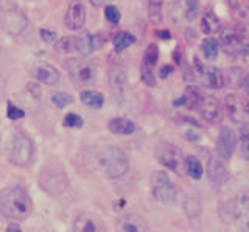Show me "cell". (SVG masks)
I'll list each match as a JSON object with an SVG mask.
<instances>
[{"label":"cell","instance_id":"cell-41","mask_svg":"<svg viewBox=\"0 0 249 232\" xmlns=\"http://www.w3.org/2000/svg\"><path fill=\"white\" fill-rule=\"evenodd\" d=\"M185 136H187V139H189L190 142H198L199 139H201V136H199V134L195 133V129H189V131H187V133H185Z\"/></svg>","mask_w":249,"mask_h":232},{"label":"cell","instance_id":"cell-3","mask_svg":"<svg viewBox=\"0 0 249 232\" xmlns=\"http://www.w3.org/2000/svg\"><path fill=\"white\" fill-rule=\"evenodd\" d=\"M35 146L31 139L22 133H18L13 137V142L10 146V161L14 165L25 167L33 159Z\"/></svg>","mask_w":249,"mask_h":232},{"label":"cell","instance_id":"cell-43","mask_svg":"<svg viewBox=\"0 0 249 232\" xmlns=\"http://www.w3.org/2000/svg\"><path fill=\"white\" fill-rule=\"evenodd\" d=\"M241 86H243L245 92L249 95V72L246 75H243V80H241Z\"/></svg>","mask_w":249,"mask_h":232},{"label":"cell","instance_id":"cell-9","mask_svg":"<svg viewBox=\"0 0 249 232\" xmlns=\"http://www.w3.org/2000/svg\"><path fill=\"white\" fill-rule=\"evenodd\" d=\"M156 156H158L159 162L170 168L171 172H178L179 165L182 164V158H181V151L176 145L173 143H160L158 148H156Z\"/></svg>","mask_w":249,"mask_h":232},{"label":"cell","instance_id":"cell-34","mask_svg":"<svg viewBox=\"0 0 249 232\" xmlns=\"http://www.w3.org/2000/svg\"><path fill=\"white\" fill-rule=\"evenodd\" d=\"M105 18L111 22V24H119L120 22V11L114 5H106L105 6Z\"/></svg>","mask_w":249,"mask_h":232},{"label":"cell","instance_id":"cell-47","mask_svg":"<svg viewBox=\"0 0 249 232\" xmlns=\"http://www.w3.org/2000/svg\"><path fill=\"white\" fill-rule=\"evenodd\" d=\"M243 107H245V112H246V114H249V102H248Z\"/></svg>","mask_w":249,"mask_h":232},{"label":"cell","instance_id":"cell-32","mask_svg":"<svg viewBox=\"0 0 249 232\" xmlns=\"http://www.w3.org/2000/svg\"><path fill=\"white\" fill-rule=\"evenodd\" d=\"M199 13L198 0H184V18L187 20H193Z\"/></svg>","mask_w":249,"mask_h":232},{"label":"cell","instance_id":"cell-39","mask_svg":"<svg viewBox=\"0 0 249 232\" xmlns=\"http://www.w3.org/2000/svg\"><path fill=\"white\" fill-rule=\"evenodd\" d=\"M39 35H41L42 41H44V42H47V44H56V41H58V36H56V33L50 32V30H45V28H42L41 32H39Z\"/></svg>","mask_w":249,"mask_h":232},{"label":"cell","instance_id":"cell-15","mask_svg":"<svg viewBox=\"0 0 249 232\" xmlns=\"http://www.w3.org/2000/svg\"><path fill=\"white\" fill-rule=\"evenodd\" d=\"M207 176H209V181L212 182L215 187H221V185L229 179V172L220 159L215 156H210L207 162Z\"/></svg>","mask_w":249,"mask_h":232},{"label":"cell","instance_id":"cell-33","mask_svg":"<svg viewBox=\"0 0 249 232\" xmlns=\"http://www.w3.org/2000/svg\"><path fill=\"white\" fill-rule=\"evenodd\" d=\"M52 103L56 106V107H59V109H62V107L72 105L73 103V98H72V95L64 94V92H56V94L52 95Z\"/></svg>","mask_w":249,"mask_h":232},{"label":"cell","instance_id":"cell-14","mask_svg":"<svg viewBox=\"0 0 249 232\" xmlns=\"http://www.w3.org/2000/svg\"><path fill=\"white\" fill-rule=\"evenodd\" d=\"M201 117L206 122L216 123L221 120V105L215 97H202L198 105Z\"/></svg>","mask_w":249,"mask_h":232},{"label":"cell","instance_id":"cell-17","mask_svg":"<svg viewBox=\"0 0 249 232\" xmlns=\"http://www.w3.org/2000/svg\"><path fill=\"white\" fill-rule=\"evenodd\" d=\"M33 73L37 81L49 84V86H53V84H56L59 81V72L52 64H47V63H39L35 67Z\"/></svg>","mask_w":249,"mask_h":232},{"label":"cell","instance_id":"cell-10","mask_svg":"<svg viewBox=\"0 0 249 232\" xmlns=\"http://www.w3.org/2000/svg\"><path fill=\"white\" fill-rule=\"evenodd\" d=\"M237 145V136L233 133V129L229 126H221L220 134H218V141H216V151L218 156L221 159L228 161L233 154Z\"/></svg>","mask_w":249,"mask_h":232},{"label":"cell","instance_id":"cell-4","mask_svg":"<svg viewBox=\"0 0 249 232\" xmlns=\"http://www.w3.org/2000/svg\"><path fill=\"white\" fill-rule=\"evenodd\" d=\"M151 192L154 198L163 204H171L176 199L175 184L171 182L170 176L162 170H158V172L151 175Z\"/></svg>","mask_w":249,"mask_h":232},{"label":"cell","instance_id":"cell-1","mask_svg":"<svg viewBox=\"0 0 249 232\" xmlns=\"http://www.w3.org/2000/svg\"><path fill=\"white\" fill-rule=\"evenodd\" d=\"M31 212V199L19 185H11L0 192V214L13 221L25 220Z\"/></svg>","mask_w":249,"mask_h":232},{"label":"cell","instance_id":"cell-6","mask_svg":"<svg viewBox=\"0 0 249 232\" xmlns=\"http://www.w3.org/2000/svg\"><path fill=\"white\" fill-rule=\"evenodd\" d=\"M243 30L241 25H232L228 28L221 30V36H220V42L223 45V49L229 53V55H240L241 47H243Z\"/></svg>","mask_w":249,"mask_h":232},{"label":"cell","instance_id":"cell-5","mask_svg":"<svg viewBox=\"0 0 249 232\" xmlns=\"http://www.w3.org/2000/svg\"><path fill=\"white\" fill-rule=\"evenodd\" d=\"M67 72L76 84L80 86H88L95 80V67L92 63L80 58H69L64 63Z\"/></svg>","mask_w":249,"mask_h":232},{"label":"cell","instance_id":"cell-45","mask_svg":"<svg viewBox=\"0 0 249 232\" xmlns=\"http://www.w3.org/2000/svg\"><path fill=\"white\" fill-rule=\"evenodd\" d=\"M106 2H107V0H90V3H92L93 6H97V8H100V6H103Z\"/></svg>","mask_w":249,"mask_h":232},{"label":"cell","instance_id":"cell-12","mask_svg":"<svg viewBox=\"0 0 249 232\" xmlns=\"http://www.w3.org/2000/svg\"><path fill=\"white\" fill-rule=\"evenodd\" d=\"M105 44V39L100 35L92 36L89 32H83L80 36L75 37V50L81 53L83 56L90 55L92 52L98 50L101 45Z\"/></svg>","mask_w":249,"mask_h":232},{"label":"cell","instance_id":"cell-7","mask_svg":"<svg viewBox=\"0 0 249 232\" xmlns=\"http://www.w3.org/2000/svg\"><path fill=\"white\" fill-rule=\"evenodd\" d=\"M28 25V19L18 8H6L2 11V27L11 36L20 35Z\"/></svg>","mask_w":249,"mask_h":232},{"label":"cell","instance_id":"cell-35","mask_svg":"<svg viewBox=\"0 0 249 232\" xmlns=\"http://www.w3.org/2000/svg\"><path fill=\"white\" fill-rule=\"evenodd\" d=\"M56 49L59 52H73L75 50V37L66 36L62 39L56 41Z\"/></svg>","mask_w":249,"mask_h":232},{"label":"cell","instance_id":"cell-21","mask_svg":"<svg viewBox=\"0 0 249 232\" xmlns=\"http://www.w3.org/2000/svg\"><path fill=\"white\" fill-rule=\"evenodd\" d=\"M109 131L114 134H120V136H129L136 131V123L131 122L128 119H122V117H117L112 119L109 122Z\"/></svg>","mask_w":249,"mask_h":232},{"label":"cell","instance_id":"cell-13","mask_svg":"<svg viewBox=\"0 0 249 232\" xmlns=\"http://www.w3.org/2000/svg\"><path fill=\"white\" fill-rule=\"evenodd\" d=\"M73 232H106L105 223L93 214H80L73 223Z\"/></svg>","mask_w":249,"mask_h":232},{"label":"cell","instance_id":"cell-31","mask_svg":"<svg viewBox=\"0 0 249 232\" xmlns=\"http://www.w3.org/2000/svg\"><path fill=\"white\" fill-rule=\"evenodd\" d=\"M158 59H159V49H158V45H156V44H150L146 47V50H145L142 64L146 66V67L154 69L156 64H158Z\"/></svg>","mask_w":249,"mask_h":232},{"label":"cell","instance_id":"cell-30","mask_svg":"<svg viewBox=\"0 0 249 232\" xmlns=\"http://www.w3.org/2000/svg\"><path fill=\"white\" fill-rule=\"evenodd\" d=\"M134 42H136V37L132 36L131 33H128V32H120V33H117L115 37H114V47H115L117 52L124 50Z\"/></svg>","mask_w":249,"mask_h":232},{"label":"cell","instance_id":"cell-23","mask_svg":"<svg viewBox=\"0 0 249 232\" xmlns=\"http://www.w3.org/2000/svg\"><path fill=\"white\" fill-rule=\"evenodd\" d=\"M201 50H202V55L207 59L213 61L218 56V52H220V41L215 39V37H206V39L201 42Z\"/></svg>","mask_w":249,"mask_h":232},{"label":"cell","instance_id":"cell-40","mask_svg":"<svg viewBox=\"0 0 249 232\" xmlns=\"http://www.w3.org/2000/svg\"><path fill=\"white\" fill-rule=\"evenodd\" d=\"M173 71H175V67H173V66H170V64H168V66H163V67L160 69V72H159V76H160L162 80H165L170 73H173Z\"/></svg>","mask_w":249,"mask_h":232},{"label":"cell","instance_id":"cell-27","mask_svg":"<svg viewBox=\"0 0 249 232\" xmlns=\"http://www.w3.org/2000/svg\"><path fill=\"white\" fill-rule=\"evenodd\" d=\"M232 18L237 22V25L245 27L249 24V8L241 3L232 5Z\"/></svg>","mask_w":249,"mask_h":232},{"label":"cell","instance_id":"cell-16","mask_svg":"<svg viewBox=\"0 0 249 232\" xmlns=\"http://www.w3.org/2000/svg\"><path fill=\"white\" fill-rule=\"evenodd\" d=\"M117 232H148V224L142 216L128 214L117 221Z\"/></svg>","mask_w":249,"mask_h":232},{"label":"cell","instance_id":"cell-29","mask_svg":"<svg viewBox=\"0 0 249 232\" xmlns=\"http://www.w3.org/2000/svg\"><path fill=\"white\" fill-rule=\"evenodd\" d=\"M238 139H240V150H241V158L249 161V122L243 123L238 131Z\"/></svg>","mask_w":249,"mask_h":232},{"label":"cell","instance_id":"cell-36","mask_svg":"<svg viewBox=\"0 0 249 232\" xmlns=\"http://www.w3.org/2000/svg\"><path fill=\"white\" fill-rule=\"evenodd\" d=\"M140 75H142V81L146 84V86L153 88L156 84V78H154V73H153V69L151 67H146V66H140Z\"/></svg>","mask_w":249,"mask_h":232},{"label":"cell","instance_id":"cell-11","mask_svg":"<svg viewBox=\"0 0 249 232\" xmlns=\"http://www.w3.org/2000/svg\"><path fill=\"white\" fill-rule=\"evenodd\" d=\"M66 27L70 30V32H78L84 27V22H86V10L83 3L80 0H72L69 3V8L66 13Z\"/></svg>","mask_w":249,"mask_h":232},{"label":"cell","instance_id":"cell-18","mask_svg":"<svg viewBox=\"0 0 249 232\" xmlns=\"http://www.w3.org/2000/svg\"><path fill=\"white\" fill-rule=\"evenodd\" d=\"M201 32L204 33L206 36H212L216 35L218 32H221V22L218 19L216 14L209 10L202 14V19H201Z\"/></svg>","mask_w":249,"mask_h":232},{"label":"cell","instance_id":"cell-19","mask_svg":"<svg viewBox=\"0 0 249 232\" xmlns=\"http://www.w3.org/2000/svg\"><path fill=\"white\" fill-rule=\"evenodd\" d=\"M109 86H111L114 95L122 97L124 88H126V75L120 67H112L109 72Z\"/></svg>","mask_w":249,"mask_h":232},{"label":"cell","instance_id":"cell-38","mask_svg":"<svg viewBox=\"0 0 249 232\" xmlns=\"http://www.w3.org/2000/svg\"><path fill=\"white\" fill-rule=\"evenodd\" d=\"M23 115H25V112H23L20 107H18V106H14L11 102L8 103V117L10 119H13V120H19V119H22Z\"/></svg>","mask_w":249,"mask_h":232},{"label":"cell","instance_id":"cell-46","mask_svg":"<svg viewBox=\"0 0 249 232\" xmlns=\"http://www.w3.org/2000/svg\"><path fill=\"white\" fill-rule=\"evenodd\" d=\"M240 55L249 56V42H248V44H243V47H241V53H240Z\"/></svg>","mask_w":249,"mask_h":232},{"label":"cell","instance_id":"cell-25","mask_svg":"<svg viewBox=\"0 0 249 232\" xmlns=\"http://www.w3.org/2000/svg\"><path fill=\"white\" fill-rule=\"evenodd\" d=\"M162 6H163V0H148V16H150V20L156 25L160 24L163 19Z\"/></svg>","mask_w":249,"mask_h":232},{"label":"cell","instance_id":"cell-20","mask_svg":"<svg viewBox=\"0 0 249 232\" xmlns=\"http://www.w3.org/2000/svg\"><path fill=\"white\" fill-rule=\"evenodd\" d=\"M199 76L204 78V84L210 89H221L224 86V75L220 72V69H216V67H212V66L206 67L204 72Z\"/></svg>","mask_w":249,"mask_h":232},{"label":"cell","instance_id":"cell-42","mask_svg":"<svg viewBox=\"0 0 249 232\" xmlns=\"http://www.w3.org/2000/svg\"><path fill=\"white\" fill-rule=\"evenodd\" d=\"M156 36H159L160 39H171V33L168 30H156Z\"/></svg>","mask_w":249,"mask_h":232},{"label":"cell","instance_id":"cell-2","mask_svg":"<svg viewBox=\"0 0 249 232\" xmlns=\"http://www.w3.org/2000/svg\"><path fill=\"white\" fill-rule=\"evenodd\" d=\"M98 165L107 178H120L128 172L129 168V161L126 154L120 150L119 146H106V148L100 153L98 158Z\"/></svg>","mask_w":249,"mask_h":232},{"label":"cell","instance_id":"cell-8","mask_svg":"<svg viewBox=\"0 0 249 232\" xmlns=\"http://www.w3.org/2000/svg\"><path fill=\"white\" fill-rule=\"evenodd\" d=\"M231 215L241 232H249V195H241L232 201Z\"/></svg>","mask_w":249,"mask_h":232},{"label":"cell","instance_id":"cell-37","mask_svg":"<svg viewBox=\"0 0 249 232\" xmlns=\"http://www.w3.org/2000/svg\"><path fill=\"white\" fill-rule=\"evenodd\" d=\"M64 126H67V128H81L83 126V119L80 117V115L70 112L64 117Z\"/></svg>","mask_w":249,"mask_h":232},{"label":"cell","instance_id":"cell-28","mask_svg":"<svg viewBox=\"0 0 249 232\" xmlns=\"http://www.w3.org/2000/svg\"><path fill=\"white\" fill-rule=\"evenodd\" d=\"M182 100H184V106H187L189 109H193V107H198L199 102L202 100V95L196 88L190 86L185 89V94L182 95Z\"/></svg>","mask_w":249,"mask_h":232},{"label":"cell","instance_id":"cell-44","mask_svg":"<svg viewBox=\"0 0 249 232\" xmlns=\"http://www.w3.org/2000/svg\"><path fill=\"white\" fill-rule=\"evenodd\" d=\"M6 232H22V229H20L19 224H10L8 229H6Z\"/></svg>","mask_w":249,"mask_h":232},{"label":"cell","instance_id":"cell-26","mask_svg":"<svg viewBox=\"0 0 249 232\" xmlns=\"http://www.w3.org/2000/svg\"><path fill=\"white\" fill-rule=\"evenodd\" d=\"M185 167H187V173L192 178V179H201L202 173H204V168H202V164L199 162L198 158L195 156H189L185 159Z\"/></svg>","mask_w":249,"mask_h":232},{"label":"cell","instance_id":"cell-24","mask_svg":"<svg viewBox=\"0 0 249 232\" xmlns=\"http://www.w3.org/2000/svg\"><path fill=\"white\" fill-rule=\"evenodd\" d=\"M226 109L229 112V117L233 122L241 120V114H245V107H241L238 103V98L235 95H228L226 97Z\"/></svg>","mask_w":249,"mask_h":232},{"label":"cell","instance_id":"cell-22","mask_svg":"<svg viewBox=\"0 0 249 232\" xmlns=\"http://www.w3.org/2000/svg\"><path fill=\"white\" fill-rule=\"evenodd\" d=\"M81 102L84 106L92 107V109H100L105 105V97L97 90H84L81 92Z\"/></svg>","mask_w":249,"mask_h":232}]
</instances>
